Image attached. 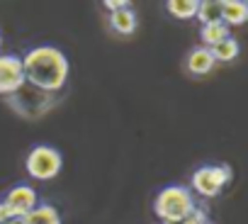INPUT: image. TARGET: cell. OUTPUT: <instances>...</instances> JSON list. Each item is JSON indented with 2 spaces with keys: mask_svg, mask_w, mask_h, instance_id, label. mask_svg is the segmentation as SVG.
Wrapping results in <instances>:
<instances>
[{
  "mask_svg": "<svg viewBox=\"0 0 248 224\" xmlns=\"http://www.w3.org/2000/svg\"><path fill=\"white\" fill-rule=\"evenodd\" d=\"M27 224H61V217H59V209L51 207V205H37L27 217H25Z\"/></svg>",
  "mask_w": 248,
  "mask_h": 224,
  "instance_id": "obj_11",
  "label": "cell"
},
{
  "mask_svg": "<svg viewBox=\"0 0 248 224\" xmlns=\"http://www.w3.org/2000/svg\"><path fill=\"white\" fill-rule=\"evenodd\" d=\"M25 85V71H22V59L13 54L0 56V95L17 93Z\"/></svg>",
  "mask_w": 248,
  "mask_h": 224,
  "instance_id": "obj_5",
  "label": "cell"
},
{
  "mask_svg": "<svg viewBox=\"0 0 248 224\" xmlns=\"http://www.w3.org/2000/svg\"><path fill=\"white\" fill-rule=\"evenodd\" d=\"M109 22H112V30L119 32V34H132L137 32V13L132 8H122V10H114L109 15Z\"/></svg>",
  "mask_w": 248,
  "mask_h": 224,
  "instance_id": "obj_9",
  "label": "cell"
},
{
  "mask_svg": "<svg viewBox=\"0 0 248 224\" xmlns=\"http://www.w3.org/2000/svg\"><path fill=\"white\" fill-rule=\"evenodd\" d=\"M238 51H241V47H238V42L233 37H229V39H224V42H219V44H214L209 49L214 61H233L238 56Z\"/></svg>",
  "mask_w": 248,
  "mask_h": 224,
  "instance_id": "obj_12",
  "label": "cell"
},
{
  "mask_svg": "<svg viewBox=\"0 0 248 224\" xmlns=\"http://www.w3.org/2000/svg\"><path fill=\"white\" fill-rule=\"evenodd\" d=\"M248 20V5L243 0H221V22L229 25H243Z\"/></svg>",
  "mask_w": 248,
  "mask_h": 224,
  "instance_id": "obj_7",
  "label": "cell"
},
{
  "mask_svg": "<svg viewBox=\"0 0 248 224\" xmlns=\"http://www.w3.org/2000/svg\"><path fill=\"white\" fill-rule=\"evenodd\" d=\"M39 197H37V192H34V188H30V185H15L8 195H5V205L10 207V212L15 214V217H27L39 202H37Z\"/></svg>",
  "mask_w": 248,
  "mask_h": 224,
  "instance_id": "obj_6",
  "label": "cell"
},
{
  "mask_svg": "<svg viewBox=\"0 0 248 224\" xmlns=\"http://www.w3.org/2000/svg\"><path fill=\"white\" fill-rule=\"evenodd\" d=\"M15 214L10 212V207L5 205V202H0V224H5V222H10Z\"/></svg>",
  "mask_w": 248,
  "mask_h": 224,
  "instance_id": "obj_17",
  "label": "cell"
},
{
  "mask_svg": "<svg viewBox=\"0 0 248 224\" xmlns=\"http://www.w3.org/2000/svg\"><path fill=\"white\" fill-rule=\"evenodd\" d=\"M61 154L54 149V146H34L30 154H27V173L32 178H39V180H49L54 176H59L61 171Z\"/></svg>",
  "mask_w": 248,
  "mask_h": 224,
  "instance_id": "obj_3",
  "label": "cell"
},
{
  "mask_svg": "<svg viewBox=\"0 0 248 224\" xmlns=\"http://www.w3.org/2000/svg\"><path fill=\"white\" fill-rule=\"evenodd\" d=\"M0 44H3V37H0Z\"/></svg>",
  "mask_w": 248,
  "mask_h": 224,
  "instance_id": "obj_19",
  "label": "cell"
},
{
  "mask_svg": "<svg viewBox=\"0 0 248 224\" xmlns=\"http://www.w3.org/2000/svg\"><path fill=\"white\" fill-rule=\"evenodd\" d=\"M231 180L229 166H202L192 173V190L202 197H214L221 192V188Z\"/></svg>",
  "mask_w": 248,
  "mask_h": 224,
  "instance_id": "obj_4",
  "label": "cell"
},
{
  "mask_svg": "<svg viewBox=\"0 0 248 224\" xmlns=\"http://www.w3.org/2000/svg\"><path fill=\"white\" fill-rule=\"evenodd\" d=\"M214 56L209 54V49H204V47H197V49H192L190 51V56H187V68H190V73H195V76H204V73H209L212 68H214Z\"/></svg>",
  "mask_w": 248,
  "mask_h": 224,
  "instance_id": "obj_8",
  "label": "cell"
},
{
  "mask_svg": "<svg viewBox=\"0 0 248 224\" xmlns=\"http://www.w3.org/2000/svg\"><path fill=\"white\" fill-rule=\"evenodd\" d=\"M5 224H27V222H25V217H13V219L5 222Z\"/></svg>",
  "mask_w": 248,
  "mask_h": 224,
  "instance_id": "obj_18",
  "label": "cell"
},
{
  "mask_svg": "<svg viewBox=\"0 0 248 224\" xmlns=\"http://www.w3.org/2000/svg\"><path fill=\"white\" fill-rule=\"evenodd\" d=\"M25 80H30L34 88L54 93L61 90L68 78V59L56 47H37L22 59Z\"/></svg>",
  "mask_w": 248,
  "mask_h": 224,
  "instance_id": "obj_1",
  "label": "cell"
},
{
  "mask_svg": "<svg viewBox=\"0 0 248 224\" xmlns=\"http://www.w3.org/2000/svg\"><path fill=\"white\" fill-rule=\"evenodd\" d=\"M195 17H200L202 27L221 25V0H204V3H197Z\"/></svg>",
  "mask_w": 248,
  "mask_h": 224,
  "instance_id": "obj_10",
  "label": "cell"
},
{
  "mask_svg": "<svg viewBox=\"0 0 248 224\" xmlns=\"http://www.w3.org/2000/svg\"><path fill=\"white\" fill-rule=\"evenodd\" d=\"M183 224H209V222H207V217H204V212L195 207V212H192V214H190V217H187V219H185Z\"/></svg>",
  "mask_w": 248,
  "mask_h": 224,
  "instance_id": "obj_15",
  "label": "cell"
},
{
  "mask_svg": "<svg viewBox=\"0 0 248 224\" xmlns=\"http://www.w3.org/2000/svg\"><path fill=\"white\" fill-rule=\"evenodd\" d=\"M200 37H202V42H204V49H212L214 44L229 39L231 34H229V27L221 22V25H207V27H202Z\"/></svg>",
  "mask_w": 248,
  "mask_h": 224,
  "instance_id": "obj_13",
  "label": "cell"
},
{
  "mask_svg": "<svg viewBox=\"0 0 248 224\" xmlns=\"http://www.w3.org/2000/svg\"><path fill=\"white\" fill-rule=\"evenodd\" d=\"M154 212L161 217L163 224H183L195 212V200L190 188L185 185H168L154 200Z\"/></svg>",
  "mask_w": 248,
  "mask_h": 224,
  "instance_id": "obj_2",
  "label": "cell"
},
{
  "mask_svg": "<svg viewBox=\"0 0 248 224\" xmlns=\"http://www.w3.org/2000/svg\"><path fill=\"white\" fill-rule=\"evenodd\" d=\"M105 8L109 13H114V10H122V8H129V0H105Z\"/></svg>",
  "mask_w": 248,
  "mask_h": 224,
  "instance_id": "obj_16",
  "label": "cell"
},
{
  "mask_svg": "<svg viewBox=\"0 0 248 224\" xmlns=\"http://www.w3.org/2000/svg\"><path fill=\"white\" fill-rule=\"evenodd\" d=\"M197 3H200V0H170L166 8H168V13H170L173 17H178V20H190V17H195V13H197Z\"/></svg>",
  "mask_w": 248,
  "mask_h": 224,
  "instance_id": "obj_14",
  "label": "cell"
}]
</instances>
